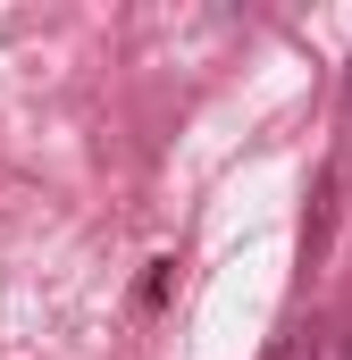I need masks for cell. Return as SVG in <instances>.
Masks as SVG:
<instances>
[{
	"label": "cell",
	"mask_w": 352,
	"mask_h": 360,
	"mask_svg": "<svg viewBox=\"0 0 352 360\" xmlns=\"http://www.w3.org/2000/svg\"><path fill=\"white\" fill-rule=\"evenodd\" d=\"M260 360H319V327H310V319H294V327H277Z\"/></svg>",
	"instance_id": "7a4b0ae2"
},
{
	"label": "cell",
	"mask_w": 352,
	"mask_h": 360,
	"mask_svg": "<svg viewBox=\"0 0 352 360\" xmlns=\"http://www.w3.org/2000/svg\"><path fill=\"white\" fill-rule=\"evenodd\" d=\"M336 193H344V168L327 160L319 168V193H310V218H302V269H319L327 243H336Z\"/></svg>",
	"instance_id": "6da1fadb"
},
{
	"label": "cell",
	"mask_w": 352,
	"mask_h": 360,
	"mask_svg": "<svg viewBox=\"0 0 352 360\" xmlns=\"http://www.w3.org/2000/svg\"><path fill=\"white\" fill-rule=\"evenodd\" d=\"M344 109H352V68H344Z\"/></svg>",
	"instance_id": "277c9868"
},
{
	"label": "cell",
	"mask_w": 352,
	"mask_h": 360,
	"mask_svg": "<svg viewBox=\"0 0 352 360\" xmlns=\"http://www.w3.org/2000/svg\"><path fill=\"white\" fill-rule=\"evenodd\" d=\"M168 285H176V260H151L143 285H134V302H143V310H160V302H168Z\"/></svg>",
	"instance_id": "3957f363"
}]
</instances>
